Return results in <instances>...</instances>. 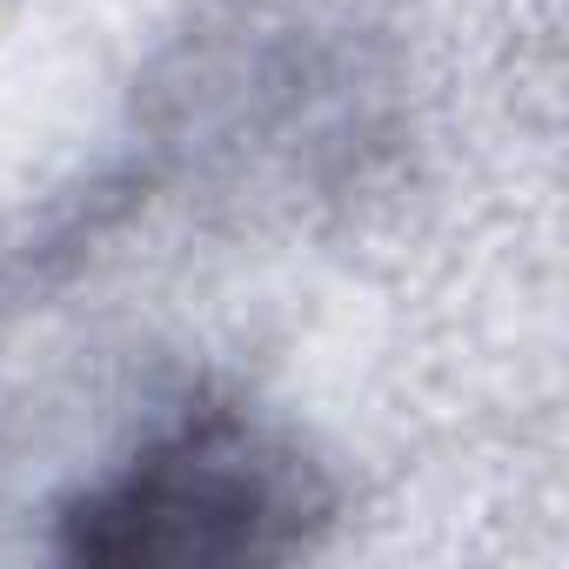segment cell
I'll return each instance as SVG.
<instances>
[{"instance_id": "obj_1", "label": "cell", "mask_w": 569, "mask_h": 569, "mask_svg": "<svg viewBox=\"0 0 569 569\" xmlns=\"http://www.w3.org/2000/svg\"><path fill=\"white\" fill-rule=\"evenodd\" d=\"M322 509L302 456L228 409H208L74 496L61 509V549L101 569L274 562L316 536Z\"/></svg>"}]
</instances>
